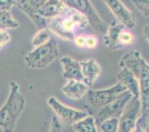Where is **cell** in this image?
<instances>
[{
  "label": "cell",
  "mask_w": 149,
  "mask_h": 132,
  "mask_svg": "<svg viewBox=\"0 0 149 132\" xmlns=\"http://www.w3.org/2000/svg\"><path fill=\"white\" fill-rule=\"evenodd\" d=\"M88 25L87 20L80 13L68 7L65 11L54 18L47 20V28L61 39L73 41Z\"/></svg>",
  "instance_id": "6da1fadb"
},
{
  "label": "cell",
  "mask_w": 149,
  "mask_h": 132,
  "mask_svg": "<svg viewBox=\"0 0 149 132\" xmlns=\"http://www.w3.org/2000/svg\"><path fill=\"white\" fill-rule=\"evenodd\" d=\"M25 106V96L20 91L19 85L11 82L8 99L0 108V128L3 132H13Z\"/></svg>",
  "instance_id": "7a4b0ae2"
},
{
  "label": "cell",
  "mask_w": 149,
  "mask_h": 132,
  "mask_svg": "<svg viewBox=\"0 0 149 132\" xmlns=\"http://www.w3.org/2000/svg\"><path fill=\"white\" fill-rule=\"evenodd\" d=\"M57 42L51 37L48 43L34 47L25 57L28 67L34 69H42L52 63L59 57Z\"/></svg>",
  "instance_id": "3957f363"
},
{
  "label": "cell",
  "mask_w": 149,
  "mask_h": 132,
  "mask_svg": "<svg viewBox=\"0 0 149 132\" xmlns=\"http://www.w3.org/2000/svg\"><path fill=\"white\" fill-rule=\"evenodd\" d=\"M132 97V94L129 91H126L118 99L102 107L93 108L88 106H85V108L87 109L88 114L94 118L96 124L98 126L100 123L109 118H120L127 103Z\"/></svg>",
  "instance_id": "277c9868"
},
{
  "label": "cell",
  "mask_w": 149,
  "mask_h": 132,
  "mask_svg": "<svg viewBox=\"0 0 149 132\" xmlns=\"http://www.w3.org/2000/svg\"><path fill=\"white\" fill-rule=\"evenodd\" d=\"M68 7L73 8L77 11L80 12L86 20L88 24L95 30L97 33L102 35H105L107 31V25L104 21L100 18L98 13L91 1L88 0H64Z\"/></svg>",
  "instance_id": "5b68a950"
},
{
  "label": "cell",
  "mask_w": 149,
  "mask_h": 132,
  "mask_svg": "<svg viewBox=\"0 0 149 132\" xmlns=\"http://www.w3.org/2000/svg\"><path fill=\"white\" fill-rule=\"evenodd\" d=\"M126 91L125 88L120 82H117L113 86L103 89L89 90L86 95V106L93 108L102 107L118 99Z\"/></svg>",
  "instance_id": "8992f818"
},
{
  "label": "cell",
  "mask_w": 149,
  "mask_h": 132,
  "mask_svg": "<svg viewBox=\"0 0 149 132\" xmlns=\"http://www.w3.org/2000/svg\"><path fill=\"white\" fill-rule=\"evenodd\" d=\"M48 105L56 114L59 120L68 125H73L88 115L87 111L76 109L63 104L56 99L55 96L48 98Z\"/></svg>",
  "instance_id": "52a82bcc"
},
{
  "label": "cell",
  "mask_w": 149,
  "mask_h": 132,
  "mask_svg": "<svg viewBox=\"0 0 149 132\" xmlns=\"http://www.w3.org/2000/svg\"><path fill=\"white\" fill-rule=\"evenodd\" d=\"M141 103L139 98L133 96L127 103L123 114L119 118L117 132H131L134 129L140 115Z\"/></svg>",
  "instance_id": "ba28073f"
},
{
  "label": "cell",
  "mask_w": 149,
  "mask_h": 132,
  "mask_svg": "<svg viewBox=\"0 0 149 132\" xmlns=\"http://www.w3.org/2000/svg\"><path fill=\"white\" fill-rule=\"evenodd\" d=\"M111 11L113 13L117 22L129 30L135 28L136 24L134 13L129 10L120 0H106L104 1Z\"/></svg>",
  "instance_id": "9c48e42d"
},
{
  "label": "cell",
  "mask_w": 149,
  "mask_h": 132,
  "mask_svg": "<svg viewBox=\"0 0 149 132\" xmlns=\"http://www.w3.org/2000/svg\"><path fill=\"white\" fill-rule=\"evenodd\" d=\"M45 2V0H18L17 5L39 29L47 28V20L42 17L38 10Z\"/></svg>",
  "instance_id": "30bf717a"
},
{
  "label": "cell",
  "mask_w": 149,
  "mask_h": 132,
  "mask_svg": "<svg viewBox=\"0 0 149 132\" xmlns=\"http://www.w3.org/2000/svg\"><path fill=\"white\" fill-rule=\"evenodd\" d=\"M119 66L121 68L129 70L139 80L141 72L148 68V63L145 60L138 51H131L126 53L120 59Z\"/></svg>",
  "instance_id": "8fae6325"
},
{
  "label": "cell",
  "mask_w": 149,
  "mask_h": 132,
  "mask_svg": "<svg viewBox=\"0 0 149 132\" xmlns=\"http://www.w3.org/2000/svg\"><path fill=\"white\" fill-rule=\"evenodd\" d=\"M59 62L62 66V77L65 79L84 82L79 62L68 55L61 57Z\"/></svg>",
  "instance_id": "7c38bea8"
},
{
  "label": "cell",
  "mask_w": 149,
  "mask_h": 132,
  "mask_svg": "<svg viewBox=\"0 0 149 132\" xmlns=\"http://www.w3.org/2000/svg\"><path fill=\"white\" fill-rule=\"evenodd\" d=\"M79 64L84 82L91 86L101 74V66L94 59H85L79 62Z\"/></svg>",
  "instance_id": "4fadbf2b"
},
{
  "label": "cell",
  "mask_w": 149,
  "mask_h": 132,
  "mask_svg": "<svg viewBox=\"0 0 149 132\" xmlns=\"http://www.w3.org/2000/svg\"><path fill=\"white\" fill-rule=\"evenodd\" d=\"M89 86L82 81L68 80L67 83L62 88L63 94L72 100H78L87 95Z\"/></svg>",
  "instance_id": "5bb4252c"
},
{
  "label": "cell",
  "mask_w": 149,
  "mask_h": 132,
  "mask_svg": "<svg viewBox=\"0 0 149 132\" xmlns=\"http://www.w3.org/2000/svg\"><path fill=\"white\" fill-rule=\"evenodd\" d=\"M116 77L118 79V82L121 83L134 97L139 99V80L134 75V73L126 68H121Z\"/></svg>",
  "instance_id": "9a60e30c"
},
{
  "label": "cell",
  "mask_w": 149,
  "mask_h": 132,
  "mask_svg": "<svg viewBox=\"0 0 149 132\" xmlns=\"http://www.w3.org/2000/svg\"><path fill=\"white\" fill-rule=\"evenodd\" d=\"M67 5L62 0H48L43 4L38 12L45 20L54 18L66 10Z\"/></svg>",
  "instance_id": "2e32d148"
},
{
  "label": "cell",
  "mask_w": 149,
  "mask_h": 132,
  "mask_svg": "<svg viewBox=\"0 0 149 132\" xmlns=\"http://www.w3.org/2000/svg\"><path fill=\"white\" fill-rule=\"evenodd\" d=\"M124 27L117 21H113L110 23L107 28L106 33L104 35V43L107 48L111 51L119 50L118 37L120 31Z\"/></svg>",
  "instance_id": "e0dca14e"
},
{
  "label": "cell",
  "mask_w": 149,
  "mask_h": 132,
  "mask_svg": "<svg viewBox=\"0 0 149 132\" xmlns=\"http://www.w3.org/2000/svg\"><path fill=\"white\" fill-rule=\"evenodd\" d=\"M73 128L77 132H98V127L96 124L95 119L91 115L85 117L72 125Z\"/></svg>",
  "instance_id": "ac0fdd59"
},
{
  "label": "cell",
  "mask_w": 149,
  "mask_h": 132,
  "mask_svg": "<svg viewBox=\"0 0 149 132\" xmlns=\"http://www.w3.org/2000/svg\"><path fill=\"white\" fill-rule=\"evenodd\" d=\"M73 42L77 47L85 49H94L99 44V39L92 34H79L74 38Z\"/></svg>",
  "instance_id": "d6986e66"
},
{
  "label": "cell",
  "mask_w": 149,
  "mask_h": 132,
  "mask_svg": "<svg viewBox=\"0 0 149 132\" xmlns=\"http://www.w3.org/2000/svg\"><path fill=\"white\" fill-rule=\"evenodd\" d=\"M19 27V23L12 16L10 10L0 11V31L15 29Z\"/></svg>",
  "instance_id": "ffe728a7"
},
{
  "label": "cell",
  "mask_w": 149,
  "mask_h": 132,
  "mask_svg": "<svg viewBox=\"0 0 149 132\" xmlns=\"http://www.w3.org/2000/svg\"><path fill=\"white\" fill-rule=\"evenodd\" d=\"M51 37V31L48 28H42L39 30V31L33 36L31 40V44L34 47L42 45L48 43Z\"/></svg>",
  "instance_id": "44dd1931"
},
{
  "label": "cell",
  "mask_w": 149,
  "mask_h": 132,
  "mask_svg": "<svg viewBox=\"0 0 149 132\" xmlns=\"http://www.w3.org/2000/svg\"><path fill=\"white\" fill-rule=\"evenodd\" d=\"M118 124L119 118L112 117L103 121L97 127L100 132H117Z\"/></svg>",
  "instance_id": "7402d4cb"
},
{
  "label": "cell",
  "mask_w": 149,
  "mask_h": 132,
  "mask_svg": "<svg viewBox=\"0 0 149 132\" xmlns=\"http://www.w3.org/2000/svg\"><path fill=\"white\" fill-rule=\"evenodd\" d=\"M133 4L135 8L143 13L145 16H148L149 14V2L146 0H133Z\"/></svg>",
  "instance_id": "603a6c76"
},
{
  "label": "cell",
  "mask_w": 149,
  "mask_h": 132,
  "mask_svg": "<svg viewBox=\"0 0 149 132\" xmlns=\"http://www.w3.org/2000/svg\"><path fill=\"white\" fill-rule=\"evenodd\" d=\"M48 132H66L65 129L63 127L62 121L59 120L56 116H54L52 117Z\"/></svg>",
  "instance_id": "cb8c5ba5"
},
{
  "label": "cell",
  "mask_w": 149,
  "mask_h": 132,
  "mask_svg": "<svg viewBox=\"0 0 149 132\" xmlns=\"http://www.w3.org/2000/svg\"><path fill=\"white\" fill-rule=\"evenodd\" d=\"M16 5L17 1L15 0H0V11L10 10Z\"/></svg>",
  "instance_id": "d4e9b609"
},
{
  "label": "cell",
  "mask_w": 149,
  "mask_h": 132,
  "mask_svg": "<svg viewBox=\"0 0 149 132\" xmlns=\"http://www.w3.org/2000/svg\"><path fill=\"white\" fill-rule=\"evenodd\" d=\"M11 39L10 34L6 31H0V49L6 45Z\"/></svg>",
  "instance_id": "484cf974"
},
{
  "label": "cell",
  "mask_w": 149,
  "mask_h": 132,
  "mask_svg": "<svg viewBox=\"0 0 149 132\" xmlns=\"http://www.w3.org/2000/svg\"><path fill=\"white\" fill-rule=\"evenodd\" d=\"M148 30H149V26H148V24H147L146 26L144 27V28H143V36L145 37V39L147 40L148 43Z\"/></svg>",
  "instance_id": "4316f807"
},
{
  "label": "cell",
  "mask_w": 149,
  "mask_h": 132,
  "mask_svg": "<svg viewBox=\"0 0 149 132\" xmlns=\"http://www.w3.org/2000/svg\"><path fill=\"white\" fill-rule=\"evenodd\" d=\"M131 132H146V131L143 130V129H142L141 127H139L138 125H136L135 128L133 129V131Z\"/></svg>",
  "instance_id": "83f0119b"
},
{
  "label": "cell",
  "mask_w": 149,
  "mask_h": 132,
  "mask_svg": "<svg viewBox=\"0 0 149 132\" xmlns=\"http://www.w3.org/2000/svg\"><path fill=\"white\" fill-rule=\"evenodd\" d=\"M98 132H100V131H98Z\"/></svg>",
  "instance_id": "f1b7e54d"
}]
</instances>
